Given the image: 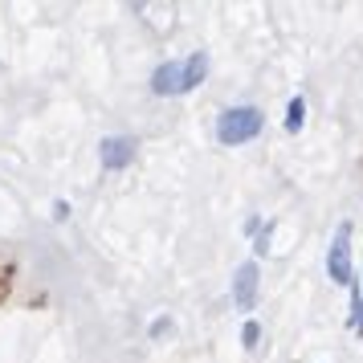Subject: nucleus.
<instances>
[{"instance_id":"nucleus-5","label":"nucleus","mask_w":363,"mask_h":363,"mask_svg":"<svg viewBox=\"0 0 363 363\" xmlns=\"http://www.w3.org/2000/svg\"><path fill=\"white\" fill-rule=\"evenodd\" d=\"M233 302L241 306V311H253V302H257V265L245 262L237 269V281H233Z\"/></svg>"},{"instance_id":"nucleus-6","label":"nucleus","mask_w":363,"mask_h":363,"mask_svg":"<svg viewBox=\"0 0 363 363\" xmlns=\"http://www.w3.org/2000/svg\"><path fill=\"white\" fill-rule=\"evenodd\" d=\"M184 74H188V90L200 86L204 82V74H208V53H192V57L184 62Z\"/></svg>"},{"instance_id":"nucleus-7","label":"nucleus","mask_w":363,"mask_h":363,"mask_svg":"<svg viewBox=\"0 0 363 363\" xmlns=\"http://www.w3.org/2000/svg\"><path fill=\"white\" fill-rule=\"evenodd\" d=\"M351 330L363 335V290L351 281Z\"/></svg>"},{"instance_id":"nucleus-4","label":"nucleus","mask_w":363,"mask_h":363,"mask_svg":"<svg viewBox=\"0 0 363 363\" xmlns=\"http://www.w3.org/2000/svg\"><path fill=\"white\" fill-rule=\"evenodd\" d=\"M99 155H102V167L118 172V167L131 164V155H135V139H127V135H111V139H102Z\"/></svg>"},{"instance_id":"nucleus-8","label":"nucleus","mask_w":363,"mask_h":363,"mask_svg":"<svg viewBox=\"0 0 363 363\" xmlns=\"http://www.w3.org/2000/svg\"><path fill=\"white\" fill-rule=\"evenodd\" d=\"M302 118H306V102L294 99V102H290V111H286V131H290V135L302 131Z\"/></svg>"},{"instance_id":"nucleus-10","label":"nucleus","mask_w":363,"mask_h":363,"mask_svg":"<svg viewBox=\"0 0 363 363\" xmlns=\"http://www.w3.org/2000/svg\"><path fill=\"white\" fill-rule=\"evenodd\" d=\"M253 249H257V253H265V249H269V229H265L262 237H257V245H253Z\"/></svg>"},{"instance_id":"nucleus-9","label":"nucleus","mask_w":363,"mask_h":363,"mask_svg":"<svg viewBox=\"0 0 363 363\" xmlns=\"http://www.w3.org/2000/svg\"><path fill=\"white\" fill-rule=\"evenodd\" d=\"M257 339H262V327H257V323H253V318H249L245 327H241V343H245L249 351H253V347H257Z\"/></svg>"},{"instance_id":"nucleus-2","label":"nucleus","mask_w":363,"mask_h":363,"mask_svg":"<svg viewBox=\"0 0 363 363\" xmlns=\"http://www.w3.org/2000/svg\"><path fill=\"white\" fill-rule=\"evenodd\" d=\"M327 274L335 286H351V225H339L335 241H330V253H327Z\"/></svg>"},{"instance_id":"nucleus-1","label":"nucleus","mask_w":363,"mask_h":363,"mask_svg":"<svg viewBox=\"0 0 363 363\" xmlns=\"http://www.w3.org/2000/svg\"><path fill=\"white\" fill-rule=\"evenodd\" d=\"M265 127V115L257 106H233L225 115L216 118V139L225 143V147H237V143H249V139H257Z\"/></svg>"},{"instance_id":"nucleus-3","label":"nucleus","mask_w":363,"mask_h":363,"mask_svg":"<svg viewBox=\"0 0 363 363\" xmlns=\"http://www.w3.org/2000/svg\"><path fill=\"white\" fill-rule=\"evenodd\" d=\"M151 90H155V94H184V90H188L184 62H164V66L151 74Z\"/></svg>"}]
</instances>
